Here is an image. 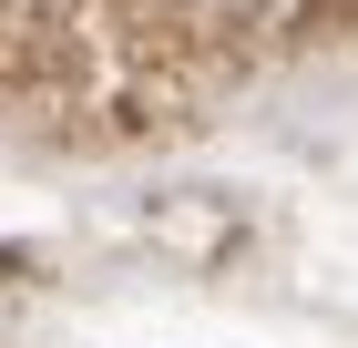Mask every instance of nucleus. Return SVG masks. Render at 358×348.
I'll list each match as a JSON object with an SVG mask.
<instances>
[{"label": "nucleus", "instance_id": "1", "mask_svg": "<svg viewBox=\"0 0 358 348\" xmlns=\"http://www.w3.org/2000/svg\"><path fill=\"white\" fill-rule=\"evenodd\" d=\"M215 11H276V0H215Z\"/></svg>", "mask_w": 358, "mask_h": 348}]
</instances>
